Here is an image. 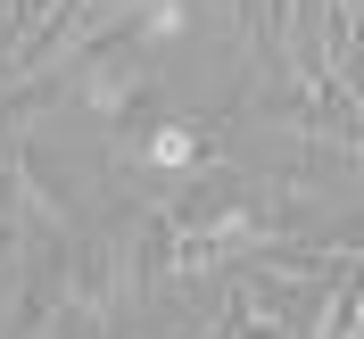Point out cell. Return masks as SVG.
I'll use <instances>...</instances> for the list:
<instances>
[{
	"mask_svg": "<svg viewBox=\"0 0 364 339\" xmlns=\"http://www.w3.org/2000/svg\"><path fill=\"white\" fill-rule=\"evenodd\" d=\"M207 133H224V124H207V116H166V124H149V133H141L133 158L158 166V174H191V166L207 158Z\"/></svg>",
	"mask_w": 364,
	"mask_h": 339,
	"instance_id": "cell-1",
	"label": "cell"
}]
</instances>
